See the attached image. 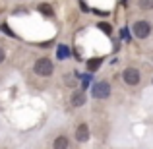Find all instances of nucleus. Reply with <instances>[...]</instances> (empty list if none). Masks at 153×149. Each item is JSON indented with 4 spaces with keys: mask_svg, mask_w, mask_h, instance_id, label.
Instances as JSON below:
<instances>
[{
    "mask_svg": "<svg viewBox=\"0 0 153 149\" xmlns=\"http://www.w3.org/2000/svg\"><path fill=\"white\" fill-rule=\"evenodd\" d=\"M89 93H91V99H95V101H107L112 95V85L108 79H99V82H95L91 85Z\"/></svg>",
    "mask_w": 153,
    "mask_h": 149,
    "instance_id": "nucleus-2",
    "label": "nucleus"
},
{
    "mask_svg": "<svg viewBox=\"0 0 153 149\" xmlns=\"http://www.w3.org/2000/svg\"><path fill=\"white\" fill-rule=\"evenodd\" d=\"M91 139V130H89V124L85 122H79L74 130V142L76 143H87Z\"/></svg>",
    "mask_w": 153,
    "mask_h": 149,
    "instance_id": "nucleus-5",
    "label": "nucleus"
},
{
    "mask_svg": "<svg viewBox=\"0 0 153 149\" xmlns=\"http://www.w3.org/2000/svg\"><path fill=\"white\" fill-rule=\"evenodd\" d=\"M153 33V25L149 19H136V21H132V35H134L138 41H146V39H149Z\"/></svg>",
    "mask_w": 153,
    "mask_h": 149,
    "instance_id": "nucleus-3",
    "label": "nucleus"
},
{
    "mask_svg": "<svg viewBox=\"0 0 153 149\" xmlns=\"http://www.w3.org/2000/svg\"><path fill=\"white\" fill-rule=\"evenodd\" d=\"M4 60H6V49H4V47H0V64H2Z\"/></svg>",
    "mask_w": 153,
    "mask_h": 149,
    "instance_id": "nucleus-13",
    "label": "nucleus"
},
{
    "mask_svg": "<svg viewBox=\"0 0 153 149\" xmlns=\"http://www.w3.org/2000/svg\"><path fill=\"white\" fill-rule=\"evenodd\" d=\"M87 103V95H85V91L83 89H72V93H70V105L74 108H79V107H83V105Z\"/></svg>",
    "mask_w": 153,
    "mask_h": 149,
    "instance_id": "nucleus-6",
    "label": "nucleus"
},
{
    "mask_svg": "<svg viewBox=\"0 0 153 149\" xmlns=\"http://www.w3.org/2000/svg\"><path fill=\"white\" fill-rule=\"evenodd\" d=\"M99 29H103L105 33L111 35V25H108V23H99Z\"/></svg>",
    "mask_w": 153,
    "mask_h": 149,
    "instance_id": "nucleus-12",
    "label": "nucleus"
},
{
    "mask_svg": "<svg viewBox=\"0 0 153 149\" xmlns=\"http://www.w3.org/2000/svg\"><path fill=\"white\" fill-rule=\"evenodd\" d=\"M103 64V58L101 56H97V58H89L87 60V70H91V72H95V70H99V66Z\"/></svg>",
    "mask_w": 153,
    "mask_h": 149,
    "instance_id": "nucleus-11",
    "label": "nucleus"
},
{
    "mask_svg": "<svg viewBox=\"0 0 153 149\" xmlns=\"http://www.w3.org/2000/svg\"><path fill=\"white\" fill-rule=\"evenodd\" d=\"M70 145H72V139L68 138L66 134L54 136V139H52V143H51L52 149H70Z\"/></svg>",
    "mask_w": 153,
    "mask_h": 149,
    "instance_id": "nucleus-7",
    "label": "nucleus"
},
{
    "mask_svg": "<svg viewBox=\"0 0 153 149\" xmlns=\"http://www.w3.org/2000/svg\"><path fill=\"white\" fill-rule=\"evenodd\" d=\"M140 12H153V0H136Z\"/></svg>",
    "mask_w": 153,
    "mask_h": 149,
    "instance_id": "nucleus-9",
    "label": "nucleus"
},
{
    "mask_svg": "<svg viewBox=\"0 0 153 149\" xmlns=\"http://www.w3.org/2000/svg\"><path fill=\"white\" fill-rule=\"evenodd\" d=\"M151 83H153V78H151Z\"/></svg>",
    "mask_w": 153,
    "mask_h": 149,
    "instance_id": "nucleus-14",
    "label": "nucleus"
},
{
    "mask_svg": "<svg viewBox=\"0 0 153 149\" xmlns=\"http://www.w3.org/2000/svg\"><path fill=\"white\" fill-rule=\"evenodd\" d=\"M64 85L76 89V87H78V76H76L74 72H68V74H64Z\"/></svg>",
    "mask_w": 153,
    "mask_h": 149,
    "instance_id": "nucleus-8",
    "label": "nucleus"
},
{
    "mask_svg": "<svg viewBox=\"0 0 153 149\" xmlns=\"http://www.w3.org/2000/svg\"><path fill=\"white\" fill-rule=\"evenodd\" d=\"M120 79L126 87H138L142 83V72L136 66H126L122 72H120Z\"/></svg>",
    "mask_w": 153,
    "mask_h": 149,
    "instance_id": "nucleus-4",
    "label": "nucleus"
},
{
    "mask_svg": "<svg viewBox=\"0 0 153 149\" xmlns=\"http://www.w3.org/2000/svg\"><path fill=\"white\" fill-rule=\"evenodd\" d=\"M31 70H33V74L37 76V78H51L52 74H54V62H52L51 56L43 54L39 56L37 60L33 62V66H31Z\"/></svg>",
    "mask_w": 153,
    "mask_h": 149,
    "instance_id": "nucleus-1",
    "label": "nucleus"
},
{
    "mask_svg": "<svg viewBox=\"0 0 153 149\" xmlns=\"http://www.w3.org/2000/svg\"><path fill=\"white\" fill-rule=\"evenodd\" d=\"M37 10L41 12L43 16H47V18H52V16H54V10H52V6H51L49 2H41L37 6Z\"/></svg>",
    "mask_w": 153,
    "mask_h": 149,
    "instance_id": "nucleus-10",
    "label": "nucleus"
}]
</instances>
